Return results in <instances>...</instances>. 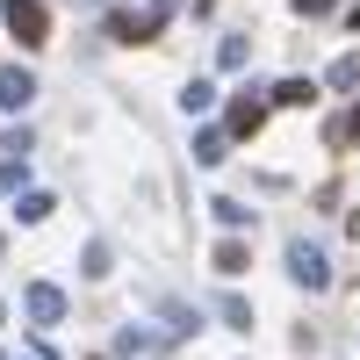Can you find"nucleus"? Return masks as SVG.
Segmentation results:
<instances>
[{"mask_svg": "<svg viewBox=\"0 0 360 360\" xmlns=\"http://www.w3.org/2000/svg\"><path fill=\"white\" fill-rule=\"evenodd\" d=\"M0 22L15 29L22 51H44V44H51V15H44V0H0Z\"/></svg>", "mask_w": 360, "mask_h": 360, "instance_id": "f257e3e1", "label": "nucleus"}, {"mask_svg": "<svg viewBox=\"0 0 360 360\" xmlns=\"http://www.w3.org/2000/svg\"><path fill=\"white\" fill-rule=\"evenodd\" d=\"M288 274L303 288H332V252L310 245V238H288Z\"/></svg>", "mask_w": 360, "mask_h": 360, "instance_id": "f03ea898", "label": "nucleus"}, {"mask_svg": "<svg viewBox=\"0 0 360 360\" xmlns=\"http://www.w3.org/2000/svg\"><path fill=\"white\" fill-rule=\"evenodd\" d=\"M22 317L37 324V332H51V324L65 317V288H58V281H29L22 288Z\"/></svg>", "mask_w": 360, "mask_h": 360, "instance_id": "7ed1b4c3", "label": "nucleus"}, {"mask_svg": "<svg viewBox=\"0 0 360 360\" xmlns=\"http://www.w3.org/2000/svg\"><path fill=\"white\" fill-rule=\"evenodd\" d=\"M29 101H37V72H22V65H0V108L22 115Z\"/></svg>", "mask_w": 360, "mask_h": 360, "instance_id": "20e7f679", "label": "nucleus"}, {"mask_svg": "<svg viewBox=\"0 0 360 360\" xmlns=\"http://www.w3.org/2000/svg\"><path fill=\"white\" fill-rule=\"evenodd\" d=\"M209 259H217V274H224V281H238V274L252 266V245H245V238H224V245L209 252Z\"/></svg>", "mask_w": 360, "mask_h": 360, "instance_id": "39448f33", "label": "nucleus"}, {"mask_svg": "<svg viewBox=\"0 0 360 360\" xmlns=\"http://www.w3.org/2000/svg\"><path fill=\"white\" fill-rule=\"evenodd\" d=\"M259 123H266V101L238 94V101H231V137H259Z\"/></svg>", "mask_w": 360, "mask_h": 360, "instance_id": "423d86ee", "label": "nucleus"}, {"mask_svg": "<svg viewBox=\"0 0 360 360\" xmlns=\"http://www.w3.org/2000/svg\"><path fill=\"white\" fill-rule=\"evenodd\" d=\"M180 108H188V115H209V108H217V79H188V86H180Z\"/></svg>", "mask_w": 360, "mask_h": 360, "instance_id": "0eeeda50", "label": "nucleus"}, {"mask_svg": "<svg viewBox=\"0 0 360 360\" xmlns=\"http://www.w3.org/2000/svg\"><path fill=\"white\" fill-rule=\"evenodd\" d=\"M274 101H281V108H310V101H317V79H281Z\"/></svg>", "mask_w": 360, "mask_h": 360, "instance_id": "6e6552de", "label": "nucleus"}, {"mask_svg": "<svg viewBox=\"0 0 360 360\" xmlns=\"http://www.w3.org/2000/svg\"><path fill=\"white\" fill-rule=\"evenodd\" d=\"M224 130H195V166H224Z\"/></svg>", "mask_w": 360, "mask_h": 360, "instance_id": "1a4fd4ad", "label": "nucleus"}, {"mask_svg": "<svg viewBox=\"0 0 360 360\" xmlns=\"http://www.w3.org/2000/svg\"><path fill=\"white\" fill-rule=\"evenodd\" d=\"M217 317L231 324V332H252V303H245V295H224V303H217Z\"/></svg>", "mask_w": 360, "mask_h": 360, "instance_id": "9d476101", "label": "nucleus"}, {"mask_svg": "<svg viewBox=\"0 0 360 360\" xmlns=\"http://www.w3.org/2000/svg\"><path fill=\"white\" fill-rule=\"evenodd\" d=\"M209 209H217V224H224V231H245V224H252V209H245V202H231V195H217Z\"/></svg>", "mask_w": 360, "mask_h": 360, "instance_id": "9b49d317", "label": "nucleus"}, {"mask_svg": "<svg viewBox=\"0 0 360 360\" xmlns=\"http://www.w3.org/2000/svg\"><path fill=\"white\" fill-rule=\"evenodd\" d=\"M108 37H115V44H144V37H152V29H144L137 15H108Z\"/></svg>", "mask_w": 360, "mask_h": 360, "instance_id": "f8f14e48", "label": "nucleus"}, {"mask_svg": "<svg viewBox=\"0 0 360 360\" xmlns=\"http://www.w3.org/2000/svg\"><path fill=\"white\" fill-rule=\"evenodd\" d=\"M22 180H29V159H0V195H22Z\"/></svg>", "mask_w": 360, "mask_h": 360, "instance_id": "ddd939ff", "label": "nucleus"}, {"mask_svg": "<svg viewBox=\"0 0 360 360\" xmlns=\"http://www.w3.org/2000/svg\"><path fill=\"white\" fill-rule=\"evenodd\" d=\"M115 353H130V360H137V353H152V332H137V324H123V332H115Z\"/></svg>", "mask_w": 360, "mask_h": 360, "instance_id": "4468645a", "label": "nucleus"}, {"mask_svg": "<svg viewBox=\"0 0 360 360\" xmlns=\"http://www.w3.org/2000/svg\"><path fill=\"white\" fill-rule=\"evenodd\" d=\"M51 209H58L51 195H22V209H15V217H22V224H44V217H51Z\"/></svg>", "mask_w": 360, "mask_h": 360, "instance_id": "2eb2a0df", "label": "nucleus"}, {"mask_svg": "<svg viewBox=\"0 0 360 360\" xmlns=\"http://www.w3.org/2000/svg\"><path fill=\"white\" fill-rule=\"evenodd\" d=\"M217 58H224V72H238V65L252 58V44H245V37H224V51H217Z\"/></svg>", "mask_w": 360, "mask_h": 360, "instance_id": "dca6fc26", "label": "nucleus"}, {"mask_svg": "<svg viewBox=\"0 0 360 360\" xmlns=\"http://www.w3.org/2000/svg\"><path fill=\"white\" fill-rule=\"evenodd\" d=\"M332 86H360V51H346L339 65H332Z\"/></svg>", "mask_w": 360, "mask_h": 360, "instance_id": "f3484780", "label": "nucleus"}, {"mask_svg": "<svg viewBox=\"0 0 360 360\" xmlns=\"http://www.w3.org/2000/svg\"><path fill=\"white\" fill-rule=\"evenodd\" d=\"M346 137H360V108H353V115H346V123L332 130V144H346Z\"/></svg>", "mask_w": 360, "mask_h": 360, "instance_id": "a211bd4d", "label": "nucleus"}, {"mask_svg": "<svg viewBox=\"0 0 360 360\" xmlns=\"http://www.w3.org/2000/svg\"><path fill=\"white\" fill-rule=\"evenodd\" d=\"M324 8H332V0H295V15H324Z\"/></svg>", "mask_w": 360, "mask_h": 360, "instance_id": "6ab92c4d", "label": "nucleus"}, {"mask_svg": "<svg viewBox=\"0 0 360 360\" xmlns=\"http://www.w3.org/2000/svg\"><path fill=\"white\" fill-rule=\"evenodd\" d=\"M0 360H8V353H0Z\"/></svg>", "mask_w": 360, "mask_h": 360, "instance_id": "aec40b11", "label": "nucleus"}]
</instances>
